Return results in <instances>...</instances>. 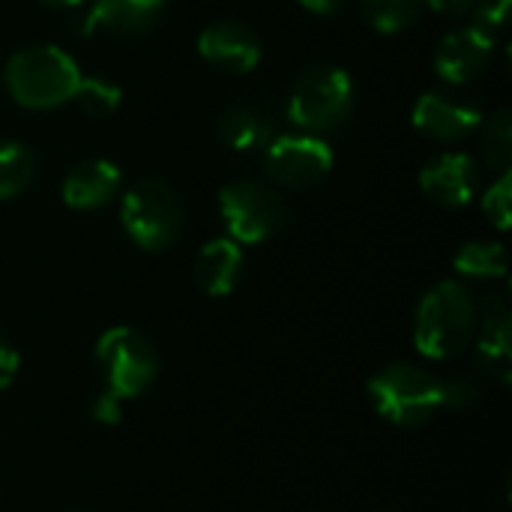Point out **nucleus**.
<instances>
[{"label":"nucleus","mask_w":512,"mask_h":512,"mask_svg":"<svg viewBox=\"0 0 512 512\" xmlns=\"http://www.w3.org/2000/svg\"><path fill=\"white\" fill-rule=\"evenodd\" d=\"M120 225L138 249L165 252L183 228V207L177 192L159 177L132 183L120 201Z\"/></svg>","instance_id":"nucleus-4"},{"label":"nucleus","mask_w":512,"mask_h":512,"mask_svg":"<svg viewBox=\"0 0 512 512\" xmlns=\"http://www.w3.org/2000/svg\"><path fill=\"white\" fill-rule=\"evenodd\" d=\"M168 0H90L78 33L105 30L111 36H144L165 15Z\"/></svg>","instance_id":"nucleus-14"},{"label":"nucleus","mask_w":512,"mask_h":512,"mask_svg":"<svg viewBox=\"0 0 512 512\" xmlns=\"http://www.w3.org/2000/svg\"><path fill=\"white\" fill-rule=\"evenodd\" d=\"M495 48H498L495 33L483 30L480 24L456 27L435 45L432 66H435L438 78L447 84H456V87L471 84L492 66Z\"/></svg>","instance_id":"nucleus-9"},{"label":"nucleus","mask_w":512,"mask_h":512,"mask_svg":"<svg viewBox=\"0 0 512 512\" xmlns=\"http://www.w3.org/2000/svg\"><path fill=\"white\" fill-rule=\"evenodd\" d=\"M426 9V0H360V15L378 33H402L408 30Z\"/></svg>","instance_id":"nucleus-19"},{"label":"nucleus","mask_w":512,"mask_h":512,"mask_svg":"<svg viewBox=\"0 0 512 512\" xmlns=\"http://www.w3.org/2000/svg\"><path fill=\"white\" fill-rule=\"evenodd\" d=\"M354 99H357V90L345 69L312 66L291 87L285 114L297 129L309 135H321V132L339 129L351 117Z\"/></svg>","instance_id":"nucleus-3"},{"label":"nucleus","mask_w":512,"mask_h":512,"mask_svg":"<svg viewBox=\"0 0 512 512\" xmlns=\"http://www.w3.org/2000/svg\"><path fill=\"white\" fill-rule=\"evenodd\" d=\"M411 123L432 141L456 144V141L471 138L480 129L483 111L471 102H459L444 93H423L414 105Z\"/></svg>","instance_id":"nucleus-12"},{"label":"nucleus","mask_w":512,"mask_h":512,"mask_svg":"<svg viewBox=\"0 0 512 512\" xmlns=\"http://www.w3.org/2000/svg\"><path fill=\"white\" fill-rule=\"evenodd\" d=\"M510 207H512V174L501 171L495 183H489V189L483 192V210L492 219V225L498 231L510 228Z\"/></svg>","instance_id":"nucleus-23"},{"label":"nucleus","mask_w":512,"mask_h":512,"mask_svg":"<svg viewBox=\"0 0 512 512\" xmlns=\"http://www.w3.org/2000/svg\"><path fill=\"white\" fill-rule=\"evenodd\" d=\"M198 54L222 72L243 75L261 63V42L240 21H213L198 36Z\"/></svg>","instance_id":"nucleus-13"},{"label":"nucleus","mask_w":512,"mask_h":512,"mask_svg":"<svg viewBox=\"0 0 512 512\" xmlns=\"http://www.w3.org/2000/svg\"><path fill=\"white\" fill-rule=\"evenodd\" d=\"M120 396H114L111 390H102L99 396H96V402H93V408H90V414H93V420L96 423H105V426H114L117 420H120Z\"/></svg>","instance_id":"nucleus-26"},{"label":"nucleus","mask_w":512,"mask_h":512,"mask_svg":"<svg viewBox=\"0 0 512 512\" xmlns=\"http://www.w3.org/2000/svg\"><path fill=\"white\" fill-rule=\"evenodd\" d=\"M477 330V303L471 291L456 282H438L432 285L420 306L414 321V345L429 360H450L468 348Z\"/></svg>","instance_id":"nucleus-2"},{"label":"nucleus","mask_w":512,"mask_h":512,"mask_svg":"<svg viewBox=\"0 0 512 512\" xmlns=\"http://www.w3.org/2000/svg\"><path fill=\"white\" fill-rule=\"evenodd\" d=\"M123 90L108 81V78H96V75H81L72 102L87 114V117H108L120 108Z\"/></svg>","instance_id":"nucleus-22"},{"label":"nucleus","mask_w":512,"mask_h":512,"mask_svg":"<svg viewBox=\"0 0 512 512\" xmlns=\"http://www.w3.org/2000/svg\"><path fill=\"white\" fill-rule=\"evenodd\" d=\"M441 396H444V405L450 408H471L480 402L483 390L471 375H459V378L441 381Z\"/></svg>","instance_id":"nucleus-24"},{"label":"nucleus","mask_w":512,"mask_h":512,"mask_svg":"<svg viewBox=\"0 0 512 512\" xmlns=\"http://www.w3.org/2000/svg\"><path fill=\"white\" fill-rule=\"evenodd\" d=\"M303 9H309V12H315V15H333L336 9H342V3L345 0H297Z\"/></svg>","instance_id":"nucleus-29"},{"label":"nucleus","mask_w":512,"mask_h":512,"mask_svg":"<svg viewBox=\"0 0 512 512\" xmlns=\"http://www.w3.org/2000/svg\"><path fill=\"white\" fill-rule=\"evenodd\" d=\"M480 153L492 171H510L512 162V111L501 108L480 123Z\"/></svg>","instance_id":"nucleus-20"},{"label":"nucleus","mask_w":512,"mask_h":512,"mask_svg":"<svg viewBox=\"0 0 512 512\" xmlns=\"http://www.w3.org/2000/svg\"><path fill=\"white\" fill-rule=\"evenodd\" d=\"M477 360L498 384L512 381V318L501 294H489L477 312Z\"/></svg>","instance_id":"nucleus-11"},{"label":"nucleus","mask_w":512,"mask_h":512,"mask_svg":"<svg viewBox=\"0 0 512 512\" xmlns=\"http://www.w3.org/2000/svg\"><path fill=\"white\" fill-rule=\"evenodd\" d=\"M78 81V63L57 45H27L3 66V84L9 96L30 111H51L72 102Z\"/></svg>","instance_id":"nucleus-1"},{"label":"nucleus","mask_w":512,"mask_h":512,"mask_svg":"<svg viewBox=\"0 0 512 512\" xmlns=\"http://www.w3.org/2000/svg\"><path fill=\"white\" fill-rule=\"evenodd\" d=\"M243 273V249L231 237L210 240L195 258V282L210 297H225L237 288Z\"/></svg>","instance_id":"nucleus-16"},{"label":"nucleus","mask_w":512,"mask_h":512,"mask_svg":"<svg viewBox=\"0 0 512 512\" xmlns=\"http://www.w3.org/2000/svg\"><path fill=\"white\" fill-rule=\"evenodd\" d=\"M420 189L447 210L468 207L480 189V168L468 153H441L420 171Z\"/></svg>","instance_id":"nucleus-10"},{"label":"nucleus","mask_w":512,"mask_h":512,"mask_svg":"<svg viewBox=\"0 0 512 512\" xmlns=\"http://www.w3.org/2000/svg\"><path fill=\"white\" fill-rule=\"evenodd\" d=\"M96 369L105 381V390H111L120 399L141 396L159 372V357L153 342L132 330V327H111L96 342Z\"/></svg>","instance_id":"nucleus-7"},{"label":"nucleus","mask_w":512,"mask_h":512,"mask_svg":"<svg viewBox=\"0 0 512 512\" xmlns=\"http://www.w3.org/2000/svg\"><path fill=\"white\" fill-rule=\"evenodd\" d=\"M273 120L258 105H231L216 120V138L234 153H261L273 141Z\"/></svg>","instance_id":"nucleus-17"},{"label":"nucleus","mask_w":512,"mask_h":512,"mask_svg":"<svg viewBox=\"0 0 512 512\" xmlns=\"http://www.w3.org/2000/svg\"><path fill=\"white\" fill-rule=\"evenodd\" d=\"M39 3H45V6H51V9H78L84 0H39Z\"/></svg>","instance_id":"nucleus-30"},{"label":"nucleus","mask_w":512,"mask_h":512,"mask_svg":"<svg viewBox=\"0 0 512 512\" xmlns=\"http://www.w3.org/2000/svg\"><path fill=\"white\" fill-rule=\"evenodd\" d=\"M123 186V174L108 159H87L66 171L63 177V204L72 210H99Z\"/></svg>","instance_id":"nucleus-15"},{"label":"nucleus","mask_w":512,"mask_h":512,"mask_svg":"<svg viewBox=\"0 0 512 512\" xmlns=\"http://www.w3.org/2000/svg\"><path fill=\"white\" fill-rule=\"evenodd\" d=\"M261 153L270 180L285 189H309L321 183L336 162L333 147L321 135H309V132L273 135V141Z\"/></svg>","instance_id":"nucleus-8"},{"label":"nucleus","mask_w":512,"mask_h":512,"mask_svg":"<svg viewBox=\"0 0 512 512\" xmlns=\"http://www.w3.org/2000/svg\"><path fill=\"white\" fill-rule=\"evenodd\" d=\"M474 3L477 0H426V9H432L435 15H444V18H462V15L474 12Z\"/></svg>","instance_id":"nucleus-27"},{"label":"nucleus","mask_w":512,"mask_h":512,"mask_svg":"<svg viewBox=\"0 0 512 512\" xmlns=\"http://www.w3.org/2000/svg\"><path fill=\"white\" fill-rule=\"evenodd\" d=\"M512 0H477L474 3V24H480L483 30L495 33L501 27H507V18H510Z\"/></svg>","instance_id":"nucleus-25"},{"label":"nucleus","mask_w":512,"mask_h":512,"mask_svg":"<svg viewBox=\"0 0 512 512\" xmlns=\"http://www.w3.org/2000/svg\"><path fill=\"white\" fill-rule=\"evenodd\" d=\"M18 351L9 345V342H3L0 339V390H6L12 381H15V375H18Z\"/></svg>","instance_id":"nucleus-28"},{"label":"nucleus","mask_w":512,"mask_h":512,"mask_svg":"<svg viewBox=\"0 0 512 512\" xmlns=\"http://www.w3.org/2000/svg\"><path fill=\"white\" fill-rule=\"evenodd\" d=\"M36 174V159L21 141H0V201L21 195Z\"/></svg>","instance_id":"nucleus-21"},{"label":"nucleus","mask_w":512,"mask_h":512,"mask_svg":"<svg viewBox=\"0 0 512 512\" xmlns=\"http://www.w3.org/2000/svg\"><path fill=\"white\" fill-rule=\"evenodd\" d=\"M375 411L396 426H423L444 405L441 381L414 363H393L369 381Z\"/></svg>","instance_id":"nucleus-5"},{"label":"nucleus","mask_w":512,"mask_h":512,"mask_svg":"<svg viewBox=\"0 0 512 512\" xmlns=\"http://www.w3.org/2000/svg\"><path fill=\"white\" fill-rule=\"evenodd\" d=\"M219 216L234 243L258 246L282 231L288 207L282 195L261 180H234L219 192Z\"/></svg>","instance_id":"nucleus-6"},{"label":"nucleus","mask_w":512,"mask_h":512,"mask_svg":"<svg viewBox=\"0 0 512 512\" xmlns=\"http://www.w3.org/2000/svg\"><path fill=\"white\" fill-rule=\"evenodd\" d=\"M453 270L465 279H501L507 276V249L498 240H471L456 252Z\"/></svg>","instance_id":"nucleus-18"}]
</instances>
